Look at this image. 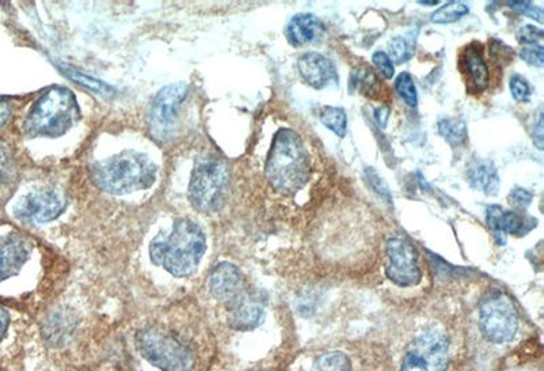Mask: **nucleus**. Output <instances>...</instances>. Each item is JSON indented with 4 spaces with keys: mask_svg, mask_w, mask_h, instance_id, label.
Masks as SVG:
<instances>
[{
    "mask_svg": "<svg viewBox=\"0 0 544 371\" xmlns=\"http://www.w3.org/2000/svg\"><path fill=\"white\" fill-rule=\"evenodd\" d=\"M206 247L202 228L190 219H177L169 234H161L151 242V262L173 277H190L199 267Z\"/></svg>",
    "mask_w": 544,
    "mask_h": 371,
    "instance_id": "nucleus-1",
    "label": "nucleus"
},
{
    "mask_svg": "<svg viewBox=\"0 0 544 371\" xmlns=\"http://www.w3.org/2000/svg\"><path fill=\"white\" fill-rule=\"evenodd\" d=\"M311 176L308 150L298 133L283 128L275 133L265 164V177L282 195H296Z\"/></svg>",
    "mask_w": 544,
    "mask_h": 371,
    "instance_id": "nucleus-2",
    "label": "nucleus"
},
{
    "mask_svg": "<svg viewBox=\"0 0 544 371\" xmlns=\"http://www.w3.org/2000/svg\"><path fill=\"white\" fill-rule=\"evenodd\" d=\"M156 177V164L149 157L135 151H125L97 162L92 167L93 182L110 195L147 190L154 184Z\"/></svg>",
    "mask_w": 544,
    "mask_h": 371,
    "instance_id": "nucleus-3",
    "label": "nucleus"
},
{
    "mask_svg": "<svg viewBox=\"0 0 544 371\" xmlns=\"http://www.w3.org/2000/svg\"><path fill=\"white\" fill-rule=\"evenodd\" d=\"M81 118L76 95L67 87L46 90L30 108L23 130L30 138H58L71 130Z\"/></svg>",
    "mask_w": 544,
    "mask_h": 371,
    "instance_id": "nucleus-4",
    "label": "nucleus"
},
{
    "mask_svg": "<svg viewBox=\"0 0 544 371\" xmlns=\"http://www.w3.org/2000/svg\"><path fill=\"white\" fill-rule=\"evenodd\" d=\"M231 185L228 165L218 157L202 156L196 159L191 174V203L200 213H215L225 205Z\"/></svg>",
    "mask_w": 544,
    "mask_h": 371,
    "instance_id": "nucleus-5",
    "label": "nucleus"
},
{
    "mask_svg": "<svg viewBox=\"0 0 544 371\" xmlns=\"http://www.w3.org/2000/svg\"><path fill=\"white\" fill-rule=\"evenodd\" d=\"M135 344L142 357L161 371H191L195 355L184 342L164 331L146 327L136 334Z\"/></svg>",
    "mask_w": 544,
    "mask_h": 371,
    "instance_id": "nucleus-6",
    "label": "nucleus"
},
{
    "mask_svg": "<svg viewBox=\"0 0 544 371\" xmlns=\"http://www.w3.org/2000/svg\"><path fill=\"white\" fill-rule=\"evenodd\" d=\"M479 326L490 342H510L518 329V313L512 298L499 290L484 296L479 308Z\"/></svg>",
    "mask_w": 544,
    "mask_h": 371,
    "instance_id": "nucleus-7",
    "label": "nucleus"
},
{
    "mask_svg": "<svg viewBox=\"0 0 544 371\" xmlns=\"http://www.w3.org/2000/svg\"><path fill=\"white\" fill-rule=\"evenodd\" d=\"M450 342L443 331L429 328L407 347L401 371H447Z\"/></svg>",
    "mask_w": 544,
    "mask_h": 371,
    "instance_id": "nucleus-8",
    "label": "nucleus"
},
{
    "mask_svg": "<svg viewBox=\"0 0 544 371\" xmlns=\"http://www.w3.org/2000/svg\"><path fill=\"white\" fill-rule=\"evenodd\" d=\"M67 206L63 190L55 187L37 188L20 198L14 215L23 223L44 225L61 215Z\"/></svg>",
    "mask_w": 544,
    "mask_h": 371,
    "instance_id": "nucleus-9",
    "label": "nucleus"
},
{
    "mask_svg": "<svg viewBox=\"0 0 544 371\" xmlns=\"http://www.w3.org/2000/svg\"><path fill=\"white\" fill-rule=\"evenodd\" d=\"M386 274L399 287L419 285L422 279L418 252L414 245L402 236L392 237L386 242Z\"/></svg>",
    "mask_w": 544,
    "mask_h": 371,
    "instance_id": "nucleus-10",
    "label": "nucleus"
},
{
    "mask_svg": "<svg viewBox=\"0 0 544 371\" xmlns=\"http://www.w3.org/2000/svg\"><path fill=\"white\" fill-rule=\"evenodd\" d=\"M188 90L190 89L185 84H173L164 87L154 98L149 116V125L151 135L157 141H166L172 135L180 107L187 97Z\"/></svg>",
    "mask_w": 544,
    "mask_h": 371,
    "instance_id": "nucleus-11",
    "label": "nucleus"
},
{
    "mask_svg": "<svg viewBox=\"0 0 544 371\" xmlns=\"http://www.w3.org/2000/svg\"><path fill=\"white\" fill-rule=\"evenodd\" d=\"M208 288L214 298L231 308L249 293L244 275L231 262H219L208 278Z\"/></svg>",
    "mask_w": 544,
    "mask_h": 371,
    "instance_id": "nucleus-12",
    "label": "nucleus"
},
{
    "mask_svg": "<svg viewBox=\"0 0 544 371\" xmlns=\"http://www.w3.org/2000/svg\"><path fill=\"white\" fill-rule=\"evenodd\" d=\"M32 244L20 234L0 237V282L14 277L29 259Z\"/></svg>",
    "mask_w": 544,
    "mask_h": 371,
    "instance_id": "nucleus-13",
    "label": "nucleus"
},
{
    "mask_svg": "<svg viewBox=\"0 0 544 371\" xmlns=\"http://www.w3.org/2000/svg\"><path fill=\"white\" fill-rule=\"evenodd\" d=\"M298 71L301 78L313 89H326L337 82V72L334 64L320 53L309 52L301 56Z\"/></svg>",
    "mask_w": 544,
    "mask_h": 371,
    "instance_id": "nucleus-14",
    "label": "nucleus"
},
{
    "mask_svg": "<svg viewBox=\"0 0 544 371\" xmlns=\"http://www.w3.org/2000/svg\"><path fill=\"white\" fill-rule=\"evenodd\" d=\"M228 311L229 326L237 331H252L264 321V303L259 296L252 295L251 293L247 294Z\"/></svg>",
    "mask_w": 544,
    "mask_h": 371,
    "instance_id": "nucleus-15",
    "label": "nucleus"
},
{
    "mask_svg": "<svg viewBox=\"0 0 544 371\" xmlns=\"http://www.w3.org/2000/svg\"><path fill=\"white\" fill-rule=\"evenodd\" d=\"M77 326L78 319L76 314L67 309H59L46 317L43 326L44 339L53 347H61L72 339Z\"/></svg>",
    "mask_w": 544,
    "mask_h": 371,
    "instance_id": "nucleus-16",
    "label": "nucleus"
},
{
    "mask_svg": "<svg viewBox=\"0 0 544 371\" xmlns=\"http://www.w3.org/2000/svg\"><path fill=\"white\" fill-rule=\"evenodd\" d=\"M288 38L293 45L304 46L319 43L324 37V23L312 14H296L288 25Z\"/></svg>",
    "mask_w": 544,
    "mask_h": 371,
    "instance_id": "nucleus-17",
    "label": "nucleus"
},
{
    "mask_svg": "<svg viewBox=\"0 0 544 371\" xmlns=\"http://www.w3.org/2000/svg\"><path fill=\"white\" fill-rule=\"evenodd\" d=\"M460 69L468 81V87L483 92L489 86V69L482 55L481 46L468 45L460 59Z\"/></svg>",
    "mask_w": 544,
    "mask_h": 371,
    "instance_id": "nucleus-18",
    "label": "nucleus"
},
{
    "mask_svg": "<svg viewBox=\"0 0 544 371\" xmlns=\"http://www.w3.org/2000/svg\"><path fill=\"white\" fill-rule=\"evenodd\" d=\"M467 179L471 187L486 195H494L499 188V170L489 159H474L469 162Z\"/></svg>",
    "mask_w": 544,
    "mask_h": 371,
    "instance_id": "nucleus-19",
    "label": "nucleus"
},
{
    "mask_svg": "<svg viewBox=\"0 0 544 371\" xmlns=\"http://www.w3.org/2000/svg\"><path fill=\"white\" fill-rule=\"evenodd\" d=\"M350 85H352V89L358 90L366 97L378 98L381 94L380 81L372 69H365V67L353 71Z\"/></svg>",
    "mask_w": 544,
    "mask_h": 371,
    "instance_id": "nucleus-20",
    "label": "nucleus"
},
{
    "mask_svg": "<svg viewBox=\"0 0 544 371\" xmlns=\"http://www.w3.org/2000/svg\"><path fill=\"white\" fill-rule=\"evenodd\" d=\"M438 130H440L441 136L452 146H459V144H463L466 141L467 125L463 120L451 117L443 118L438 123Z\"/></svg>",
    "mask_w": 544,
    "mask_h": 371,
    "instance_id": "nucleus-21",
    "label": "nucleus"
},
{
    "mask_svg": "<svg viewBox=\"0 0 544 371\" xmlns=\"http://www.w3.org/2000/svg\"><path fill=\"white\" fill-rule=\"evenodd\" d=\"M320 121L340 138H343L347 133V116L340 108H323L320 112Z\"/></svg>",
    "mask_w": 544,
    "mask_h": 371,
    "instance_id": "nucleus-22",
    "label": "nucleus"
},
{
    "mask_svg": "<svg viewBox=\"0 0 544 371\" xmlns=\"http://www.w3.org/2000/svg\"><path fill=\"white\" fill-rule=\"evenodd\" d=\"M63 72L67 77H69V79H72V81H76L77 84L87 87V89L92 90V92L104 95V97H110V95H113V93H115L112 87L108 86L104 82L92 78V77L86 76V74L78 71V69L67 67V69H63Z\"/></svg>",
    "mask_w": 544,
    "mask_h": 371,
    "instance_id": "nucleus-23",
    "label": "nucleus"
},
{
    "mask_svg": "<svg viewBox=\"0 0 544 371\" xmlns=\"http://www.w3.org/2000/svg\"><path fill=\"white\" fill-rule=\"evenodd\" d=\"M468 12L469 9L467 4H461V2H451V4H443L441 9L433 12L430 20H432V22L445 25V23L456 22L464 15L468 14Z\"/></svg>",
    "mask_w": 544,
    "mask_h": 371,
    "instance_id": "nucleus-24",
    "label": "nucleus"
},
{
    "mask_svg": "<svg viewBox=\"0 0 544 371\" xmlns=\"http://www.w3.org/2000/svg\"><path fill=\"white\" fill-rule=\"evenodd\" d=\"M314 371H352V363L343 352H329L317 359Z\"/></svg>",
    "mask_w": 544,
    "mask_h": 371,
    "instance_id": "nucleus-25",
    "label": "nucleus"
},
{
    "mask_svg": "<svg viewBox=\"0 0 544 371\" xmlns=\"http://www.w3.org/2000/svg\"><path fill=\"white\" fill-rule=\"evenodd\" d=\"M412 51H414V45H412L409 38L394 37L392 38L388 45V58L391 59V61H394V63H406L411 58Z\"/></svg>",
    "mask_w": 544,
    "mask_h": 371,
    "instance_id": "nucleus-26",
    "label": "nucleus"
},
{
    "mask_svg": "<svg viewBox=\"0 0 544 371\" xmlns=\"http://www.w3.org/2000/svg\"><path fill=\"white\" fill-rule=\"evenodd\" d=\"M394 89L398 92V94L403 98V101L406 102L409 107L415 108L418 104V94L417 89H415L414 81H412L411 76L403 72L401 76L396 78L394 82Z\"/></svg>",
    "mask_w": 544,
    "mask_h": 371,
    "instance_id": "nucleus-27",
    "label": "nucleus"
},
{
    "mask_svg": "<svg viewBox=\"0 0 544 371\" xmlns=\"http://www.w3.org/2000/svg\"><path fill=\"white\" fill-rule=\"evenodd\" d=\"M510 93H512L516 101L524 102L530 100L532 90H531L530 84L523 77L513 76L510 78Z\"/></svg>",
    "mask_w": 544,
    "mask_h": 371,
    "instance_id": "nucleus-28",
    "label": "nucleus"
},
{
    "mask_svg": "<svg viewBox=\"0 0 544 371\" xmlns=\"http://www.w3.org/2000/svg\"><path fill=\"white\" fill-rule=\"evenodd\" d=\"M522 59L525 63L533 67H543L544 49L541 44H532V45H523Z\"/></svg>",
    "mask_w": 544,
    "mask_h": 371,
    "instance_id": "nucleus-29",
    "label": "nucleus"
},
{
    "mask_svg": "<svg viewBox=\"0 0 544 371\" xmlns=\"http://www.w3.org/2000/svg\"><path fill=\"white\" fill-rule=\"evenodd\" d=\"M543 35V30L528 25V27L522 28V29L518 30L517 38L523 45H532V44H541Z\"/></svg>",
    "mask_w": 544,
    "mask_h": 371,
    "instance_id": "nucleus-30",
    "label": "nucleus"
},
{
    "mask_svg": "<svg viewBox=\"0 0 544 371\" xmlns=\"http://www.w3.org/2000/svg\"><path fill=\"white\" fill-rule=\"evenodd\" d=\"M373 64L378 67V71L381 72V76H383L384 78H394V64H392L391 59L388 58L386 53L381 52V51L376 52L375 55H373Z\"/></svg>",
    "mask_w": 544,
    "mask_h": 371,
    "instance_id": "nucleus-31",
    "label": "nucleus"
},
{
    "mask_svg": "<svg viewBox=\"0 0 544 371\" xmlns=\"http://www.w3.org/2000/svg\"><path fill=\"white\" fill-rule=\"evenodd\" d=\"M512 9L517 10L518 12L538 20L539 23L543 22V10L540 7L533 6L531 2H512L509 4Z\"/></svg>",
    "mask_w": 544,
    "mask_h": 371,
    "instance_id": "nucleus-32",
    "label": "nucleus"
},
{
    "mask_svg": "<svg viewBox=\"0 0 544 371\" xmlns=\"http://www.w3.org/2000/svg\"><path fill=\"white\" fill-rule=\"evenodd\" d=\"M510 205L518 208H527L532 203V193L523 188H516L509 195Z\"/></svg>",
    "mask_w": 544,
    "mask_h": 371,
    "instance_id": "nucleus-33",
    "label": "nucleus"
},
{
    "mask_svg": "<svg viewBox=\"0 0 544 371\" xmlns=\"http://www.w3.org/2000/svg\"><path fill=\"white\" fill-rule=\"evenodd\" d=\"M12 159L9 151L0 144V182L7 181L12 176Z\"/></svg>",
    "mask_w": 544,
    "mask_h": 371,
    "instance_id": "nucleus-34",
    "label": "nucleus"
},
{
    "mask_svg": "<svg viewBox=\"0 0 544 371\" xmlns=\"http://www.w3.org/2000/svg\"><path fill=\"white\" fill-rule=\"evenodd\" d=\"M368 179L370 185H372L373 190L381 196V198H386V199H391V193H389L388 187L384 184L383 180L378 177V174H376L373 170L368 169Z\"/></svg>",
    "mask_w": 544,
    "mask_h": 371,
    "instance_id": "nucleus-35",
    "label": "nucleus"
},
{
    "mask_svg": "<svg viewBox=\"0 0 544 371\" xmlns=\"http://www.w3.org/2000/svg\"><path fill=\"white\" fill-rule=\"evenodd\" d=\"M533 143L539 150H543V113H539L538 120L533 125Z\"/></svg>",
    "mask_w": 544,
    "mask_h": 371,
    "instance_id": "nucleus-36",
    "label": "nucleus"
},
{
    "mask_svg": "<svg viewBox=\"0 0 544 371\" xmlns=\"http://www.w3.org/2000/svg\"><path fill=\"white\" fill-rule=\"evenodd\" d=\"M389 115H391V110H389V107H386V105L376 109V121H378V125H380L381 128H386V121H388Z\"/></svg>",
    "mask_w": 544,
    "mask_h": 371,
    "instance_id": "nucleus-37",
    "label": "nucleus"
},
{
    "mask_svg": "<svg viewBox=\"0 0 544 371\" xmlns=\"http://www.w3.org/2000/svg\"><path fill=\"white\" fill-rule=\"evenodd\" d=\"M10 317L4 309L0 308V342L4 340V335H6L7 328H9Z\"/></svg>",
    "mask_w": 544,
    "mask_h": 371,
    "instance_id": "nucleus-38",
    "label": "nucleus"
},
{
    "mask_svg": "<svg viewBox=\"0 0 544 371\" xmlns=\"http://www.w3.org/2000/svg\"><path fill=\"white\" fill-rule=\"evenodd\" d=\"M12 115V108L7 102L0 101V127L6 124Z\"/></svg>",
    "mask_w": 544,
    "mask_h": 371,
    "instance_id": "nucleus-39",
    "label": "nucleus"
},
{
    "mask_svg": "<svg viewBox=\"0 0 544 371\" xmlns=\"http://www.w3.org/2000/svg\"><path fill=\"white\" fill-rule=\"evenodd\" d=\"M420 4H424V6H435L438 2H419Z\"/></svg>",
    "mask_w": 544,
    "mask_h": 371,
    "instance_id": "nucleus-40",
    "label": "nucleus"
}]
</instances>
